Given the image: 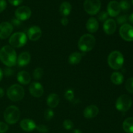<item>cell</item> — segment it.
<instances>
[{"instance_id":"cell-1","label":"cell","mask_w":133,"mask_h":133,"mask_svg":"<svg viewBox=\"0 0 133 133\" xmlns=\"http://www.w3.org/2000/svg\"><path fill=\"white\" fill-rule=\"evenodd\" d=\"M0 61L8 67H12L17 63V55L14 48L5 45L0 49Z\"/></svg>"},{"instance_id":"cell-2","label":"cell","mask_w":133,"mask_h":133,"mask_svg":"<svg viewBox=\"0 0 133 133\" xmlns=\"http://www.w3.org/2000/svg\"><path fill=\"white\" fill-rule=\"evenodd\" d=\"M96 45V38L90 34L83 35L78 42L79 49L83 52L90 51Z\"/></svg>"},{"instance_id":"cell-3","label":"cell","mask_w":133,"mask_h":133,"mask_svg":"<svg viewBox=\"0 0 133 133\" xmlns=\"http://www.w3.org/2000/svg\"><path fill=\"white\" fill-rule=\"evenodd\" d=\"M3 116L5 122L8 124H15L19 121L20 118L19 109L14 105L8 107L4 112Z\"/></svg>"},{"instance_id":"cell-4","label":"cell","mask_w":133,"mask_h":133,"mask_svg":"<svg viewBox=\"0 0 133 133\" xmlns=\"http://www.w3.org/2000/svg\"><path fill=\"white\" fill-rule=\"evenodd\" d=\"M108 64L113 70H119L122 68L124 63V58L121 52L114 51L109 54L108 57Z\"/></svg>"},{"instance_id":"cell-5","label":"cell","mask_w":133,"mask_h":133,"mask_svg":"<svg viewBox=\"0 0 133 133\" xmlns=\"http://www.w3.org/2000/svg\"><path fill=\"white\" fill-rule=\"evenodd\" d=\"M8 97L11 101L17 102L23 98L25 96V90L19 84H13L9 87L6 92Z\"/></svg>"},{"instance_id":"cell-6","label":"cell","mask_w":133,"mask_h":133,"mask_svg":"<svg viewBox=\"0 0 133 133\" xmlns=\"http://www.w3.org/2000/svg\"><path fill=\"white\" fill-rule=\"evenodd\" d=\"M27 42V36L22 32H17L12 34L9 38V42L11 46L14 48H22Z\"/></svg>"},{"instance_id":"cell-7","label":"cell","mask_w":133,"mask_h":133,"mask_svg":"<svg viewBox=\"0 0 133 133\" xmlns=\"http://www.w3.org/2000/svg\"><path fill=\"white\" fill-rule=\"evenodd\" d=\"M132 99L128 95H122L119 96L116 102V108L121 112H126L132 106Z\"/></svg>"},{"instance_id":"cell-8","label":"cell","mask_w":133,"mask_h":133,"mask_svg":"<svg viewBox=\"0 0 133 133\" xmlns=\"http://www.w3.org/2000/svg\"><path fill=\"white\" fill-rule=\"evenodd\" d=\"M101 3L100 0H85L84 9L90 15H96L99 12Z\"/></svg>"},{"instance_id":"cell-9","label":"cell","mask_w":133,"mask_h":133,"mask_svg":"<svg viewBox=\"0 0 133 133\" xmlns=\"http://www.w3.org/2000/svg\"><path fill=\"white\" fill-rule=\"evenodd\" d=\"M119 35L125 41H133V27L127 23L122 25L119 28Z\"/></svg>"},{"instance_id":"cell-10","label":"cell","mask_w":133,"mask_h":133,"mask_svg":"<svg viewBox=\"0 0 133 133\" xmlns=\"http://www.w3.org/2000/svg\"><path fill=\"white\" fill-rule=\"evenodd\" d=\"M15 16L21 22L27 20L31 16V9L27 6H19L16 10Z\"/></svg>"},{"instance_id":"cell-11","label":"cell","mask_w":133,"mask_h":133,"mask_svg":"<svg viewBox=\"0 0 133 133\" xmlns=\"http://www.w3.org/2000/svg\"><path fill=\"white\" fill-rule=\"evenodd\" d=\"M14 27L10 23L4 22L0 23V39H6L10 36Z\"/></svg>"},{"instance_id":"cell-12","label":"cell","mask_w":133,"mask_h":133,"mask_svg":"<svg viewBox=\"0 0 133 133\" xmlns=\"http://www.w3.org/2000/svg\"><path fill=\"white\" fill-rule=\"evenodd\" d=\"M29 90L30 94L35 97H41L44 94L43 86L38 82H33L31 83L29 87Z\"/></svg>"},{"instance_id":"cell-13","label":"cell","mask_w":133,"mask_h":133,"mask_svg":"<svg viewBox=\"0 0 133 133\" xmlns=\"http://www.w3.org/2000/svg\"><path fill=\"white\" fill-rule=\"evenodd\" d=\"M121 12L119 3L117 1H110L107 5V13L111 17H116Z\"/></svg>"},{"instance_id":"cell-14","label":"cell","mask_w":133,"mask_h":133,"mask_svg":"<svg viewBox=\"0 0 133 133\" xmlns=\"http://www.w3.org/2000/svg\"><path fill=\"white\" fill-rule=\"evenodd\" d=\"M42 36V30L38 26L33 25L27 31V37L31 41H37Z\"/></svg>"},{"instance_id":"cell-15","label":"cell","mask_w":133,"mask_h":133,"mask_svg":"<svg viewBox=\"0 0 133 133\" xmlns=\"http://www.w3.org/2000/svg\"><path fill=\"white\" fill-rule=\"evenodd\" d=\"M117 28L116 22L114 19H107L103 23V30L108 35H111L115 32Z\"/></svg>"},{"instance_id":"cell-16","label":"cell","mask_w":133,"mask_h":133,"mask_svg":"<svg viewBox=\"0 0 133 133\" xmlns=\"http://www.w3.org/2000/svg\"><path fill=\"white\" fill-rule=\"evenodd\" d=\"M99 114V109L96 105H89L84 109L83 115L87 119H91L97 116Z\"/></svg>"},{"instance_id":"cell-17","label":"cell","mask_w":133,"mask_h":133,"mask_svg":"<svg viewBox=\"0 0 133 133\" xmlns=\"http://www.w3.org/2000/svg\"><path fill=\"white\" fill-rule=\"evenodd\" d=\"M22 130L26 132H31L36 129V125L33 120L30 119H22L19 123Z\"/></svg>"},{"instance_id":"cell-18","label":"cell","mask_w":133,"mask_h":133,"mask_svg":"<svg viewBox=\"0 0 133 133\" xmlns=\"http://www.w3.org/2000/svg\"><path fill=\"white\" fill-rule=\"evenodd\" d=\"M31 58V55L27 51L22 52L17 57V63L19 66L23 67V66H27V64H29Z\"/></svg>"},{"instance_id":"cell-19","label":"cell","mask_w":133,"mask_h":133,"mask_svg":"<svg viewBox=\"0 0 133 133\" xmlns=\"http://www.w3.org/2000/svg\"><path fill=\"white\" fill-rule=\"evenodd\" d=\"M86 28L87 31L90 33H94L97 32L99 29V23L97 19L95 18H90L86 23Z\"/></svg>"},{"instance_id":"cell-20","label":"cell","mask_w":133,"mask_h":133,"mask_svg":"<svg viewBox=\"0 0 133 133\" xmlns=\"http://www.w3.org/2000/svg\"><path fill=\"white\" fill-rule=\"evenodd\" d=\"M17 80L22 84H28L31 80L30 74L26 71H21L17 74Z\"/></svg>"},{"instance_id":"cell-21","label":"cell","mask_w":133,"mask_h":133,"mask_svg":"<svg viewBox=\"0 0 133 133\" xmlns=\"http://www.w3.org/2000/svg\"><path fill=\"white\" fill-rule=\"evenodd\" d=\"M47 105L48 107H49L51 109L55 108L57 107L60 102V98L59 96L56 94H51L48 96V98H47Z\"/></svg>"},{"instance_id":"cell-22","label":"cell","mask_w":133,"mask_h":133,"mask_svg":"<svg viewBox=\"0 0 133 133\" xmlns=\"http://www.w3.org/2000/svg\"><path fill=\"white\" fill-rule=\"evenodd\" d=\"M59 11L61 15L63 16L64 17L68 16L71 11V4L69 2H67V1L63 2L60 6Z\"/></svg>"},{"instance_id":"cell-23","label":"cell","mask_w":133,"mask_h":133,"mask_svg":"<svg viewBox=\"0 0 133 133\" xmlns=\"http://www.w3.org/2000/svg\"><path fill=\"white\" fill-rule=\"evenodd\" d=\"M110 80L113 84H116V85H119L123 83L124 77L120 72L116 71V72L112 74L111 76H110Z\"/></svg>"},{"instance_id":"cell-24","label":"cell","mask_w":133,"mask_h":133,"mask_svg":"<svg viewBox=\"0 0 133 133\" xmlns=\"http://www.w3.org/2000/svg\"><path fill=\"white\" fill-rule=\"evenodd\" d=\"M123 129L127 133H133V117L127 118L123 123Z\"/></svg>"},{"instance_id":"cell-25","label":"cell","mask_w":133,"mask_h":133,"mask_svg":"<svg viewBox=\"0 0 133 133\" xmlns=\"http://www.w3.org/2000/svg\"><path fill=\"white\" fill-rule=\"evenodd\" d=\"M82 59V55L79 52L72 53L68 58V62L70 64L75 65L79 64Z\"/></svg>"},{"instance_id":"cell-26","label":"cell","mask_w":133,"mask_h":133,"mask_svg":"<svg viewBox=\"0 0 133 133\" xmlns=\"http://www.w3.org/2000/svg\"><path fill=\"white\" fill-rule=\"evenodd\" d=\"M44 75V70L42 68H36L33 72V78L35 80H40Z\"/></svg>"},{"instance_id":"cell-27","label":"cell","mask_w":133,"mask_h":133,"mask_svg":"<svg viewBox=\"0 0 133 133\" xmlns=\"http://www.w3.org/2000/svg\"><path fill=\"white\" fill-rule=\"evenodd\" d=\"M125 88L129 93L133 94V77L127 79L125 83Z\"/></svg>"},{"instance_id":"cell-28","label":"cell","mask_w":133,"mask_h":133,"mask_svg":"<svg viewBox=\"0 0 133 133\" xmlns=\"http://www.w3.org/2000/svg\"><path fill=\"white\" fill-rule=\"evenodd\" d=\"M54 117V112L51 109H48L44 112V118L47 121H50Z\"/></svg>"},{"instance_id":"cell-29","label":"cell","mask_w":133,"mask_h":133,"mask_svg":"<svg viewBox=\"0 0 133 133\" xmlns=\"http://www.w3.org/2000/svg\"><path fill=\"white\" fill-rule=\"evenodd\" d=\"M119 6H120L121 10H127L131 7V4L128 0H122L119 3Z\"/></svg>"},{"instance_id":"cell-30","label":"cell","mask_w":133,"mask_h":133,"mask_svg":"<svg viewBox=\"0 0 133 133\" xmlns=\"http://www.w3.org/2000/svg\"><path fill=\"white\" fill-rule=\"evenodd\" d=\"M64 97L68 101H72L74 99V92L73 90L68 89L64 94Z\"/></svg>"},{"instance_id":"cell-31","label":"cell","mask_w":133,"mask_h":133,"mask_svg":"<svg viewBox=\"0 0 133 133\" xmlns=\"http://www.w3.org/2000/svg\"><path fill=\"white\" fill-rule=\"evenodd\" d=\"M108 16H109V14H108L107 12L101 11L98 14L97 18H98V19L100 21V22H105L107 19H109V18H108Z\"/></svg>"},{"instance_id":"cell-32","label":"cell","mask_w":133,"mask_h":133,"mask_svg":"<svg viewBox=\"0 0 133 133\" xmlns=\"http://www.w3.org/2000/svg\"><path fill=\"white\" fill-rule=\"evenodd\" d=\"M63 127L66 130H71L74 128V123L70 119H66L63 122Z\"/></svg>"},{"instance_id":"cell-33","label":"cell","mask_w":133,"mask_h":133,"mask_svg":"<svg viewBox=\"0 0 133 133\" xmlns=\"http://www.w3.org/2000/svg\"><path fill=\"white\" fill-rule=\"evenodd\" d=\"M129 18L126 14H123V15H121L119 16H118L117 18V22H118V24H125V23L127 22V21L128 20Z\"/></svg>"},{"instance_id":"cell-34","label":"cell","mask_w":133,"mask_h":133,"mask_svg":"<svg viewBox=\"0 0 133 133\" xmlns=\"http://www.w3.org/2000/svg\"><path fill=\"white\" fill-rule=\"evenodd\" d=\"M36 129L40 133H47L48 132V131H49L48 127L46 125H37Z\"/></svg>"},{"instance_id":"cell-35","label":"cell","mask_w":133,"mask_h":133,"mask_svg":"<svg viewBox=\"0 0 133 133\" xmlns=\"http://www.w3.org/2000/svg\"><path fill=\"white\" fill-rule=\"evenodd\" d=\"M9 129V126L6 123L0 122V133H5Z\"/></svg>"},{"instance_id":"cell-36","label":"cell","mask_w":133,"mask_h":133,"mask_svg":"<svg viewBox=\"0 0 133 133\" xmlns=\"http://www.w3.org/2000/svg\"><path fill=\"white\" fill-rule=\"evenodd\" d=\"M8 1H9V3L15 6H19L23 2V0H8Z\"/></svg>"},{"instance_id":"cell-37","label":"cell","mask_w":133,"mask_h":133,"mask_svg":"<svg viewBox=\"0 0 133 133\" xmlns=\"http://www.w3.org/2000/svg\"><path fill=\"white\" fill-rule=\"evenodd\" d=\"M10 23L12 25L13 27L14 26V27H19L21 25V23H22V22L20 20H19L18 19H17V18H14V19H12L11 23Z\"/></svg>"},{"instance_id":"cell-38","label":"cell","mask_w":133,"mask_h":133,"mask_svg":"<svg viewBox=\"0 0 133 133\" xmlns=\"http://www.w3.org/2000/svg\"><path fill=\"white\" fill-rule=\"evenodd\" d=\"M6 7V2L5 0H0V13L5 10Z\"/></svg>"},{"instance_id":"cell-39","label":"cell","mask_w":133,"mask_h":133,"mask_svg":"<svg viewBox=\"0 0 133 133\" xmlns=\"http://www.w3.org/2000/svg\"><path fill=\"white\" fill-rule=\"evenodd\" d=\"M61 23H62L64 26L68 25V24L69 23L68 19L66 17H64V18H62V19H61Z\"/></svg>"},{"instance_id":"cell-40","label":"cell","mask_w":133,"mask_h":133,"mask_svg":"<svg viewBox=\"0 0 133 133\" xmlns=\"http://www.w3.org/2000/svg\"><path fill=\"white\" fill-rule=\"evenodd\" d=\"M12 72L13 71L11 70V69L7 68V69H5L4 74H5V75H6V76H10V75H11L12 74Z\"/></svg>"},{"instance_id":"cell-41","label":"cell","mask_w":133,"mask_h":133,"mask_svg":"<svg viewBox=\"0 0 133 133\" xmlns=\"http://www.w3.org/2000/svg\"><path fill=\"white\" fill-rule=\"evenodd\" d=\"M4 94H5V92H4L3 89V88H0V99H1V97H3Z\"/></svg>"},{"instance_id":"cell-42","label":"cell","mask_w":133,"mask_h":133,"mask_svg":"<svg viewBox=\"0 0 133 133\" xmlns=\"http://www.w3.org/2000/svg\"><path fill=\"white\" fill-rule=\"evenodd\" d=\"M129 22H131V23L133 24V13H132V14L129 16Z\"/></svg>"},{"instance_id":"cell-43","label":"cell","mask_w":133,"mask_h":133,"mask_svg":"<svg viewBox=\"0 0 133 133\" xmlns=\"http://www.w3.org/2000/svg\"><path fill=\"white\" fill-rule=\"evenodd\" d=\"M72 133H83V132H82V131L79 129H74V131H73Z\"/></svg>"},{"instance_id":"cell-44","label":"cell","mask_w":133,"mask_h":133,"mask_svg":"<svg viewBox=\"0 0 133 133\" xmlns=\"http://www.w3.org/2000/svg\"><path fill=\"white\" fill-rule=\"evenodd\" d=\"M3 75V72L2 70H1V69L0 68V81H1V79H2Z\"/></svg>"},{"instance_id":"cell-45","label":"cell","mask_w":133,"mask_h":133,"mask_svg":"<svg viewBox=\"0 0 133 133\" xmlns=\"http://www.w3.org/2000/svg\"><path fill=\"white\" fill-rule=\"evenodd\" d=\"M132 5H133V0H132Z\"/></svg>"}]
</instances>
